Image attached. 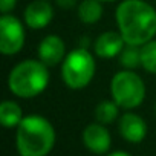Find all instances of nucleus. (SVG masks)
<instances>
[{
    "label": "nucleus",
    "mask_w": 156,
    "mask_h": 156,
    "mask_svg": "<svg viewBox=\"0 0 156 156\" xmlns=\"http://www.w3.org/2000/svg\"><path fill=\"white\" fill-rule=\"evenodd\" d=\"M78 19L86 25L97 23L103 16V6L100 0H83L78 5Z\"/></svg>",
    "instance_id": "13"
},
{
    "label": "nucleus",
    "mask_w": 156,
    "mask_h": 156,
    "mask_svg": "<svg viewBox=\"0 0 156 156\" xmlns=\"http://www.w3.org/2000/svg\"><path fill=\"white\" fill-rule=\"evenodd\" d=\"M17 5V0H0V11L2 14H9Z\"/></svg>",
    "instance_id": "17"
},
{
    "label": "nucleus",
    "mask_w": 156,
    "mask_h": 156,
    "mask_svg": "<svg viewBox=\"0 0 156 156\" xmlns=\"http://www.w3.org/2000/svg\"><path fill=\"white\" fill-rule=\"evenodd\" d=\"M110 94L121 109L130 110L142 104L145 98V84L136 72L126 69L113 75Z\"/></svg>",
    "instance_id": "5"
},
{
    "label": "nucleus",
    "mask_w": 156,
    "mask_h": 156,
    "mask_svg": "<svg viewBox=\"0 0 156 156\" xmlns=\"http://www.w3.org/2000/svg\"><path fill=\"white\" fill-rule=\"evenodd\" d=\"M141 66L156 75V40H150L141 46Z\"/></svg>",
    "instance_id": "16"
},
{
    "label": "nucleus",
    "mask_w": 156,
    "mask_h": 156,
    "mask_svg": "<svg viewBox=\"0 0 156 156\" xmlns=\"http://www.w3.org/2000/svg\"><path fill=\"white\" fill-rule=\"evenodd\" d=\"M100 2H116V0H100Z\"/></svg>",
    "instance_id": "20"
},
{
    "label": "nucleus",
    "mask_w": 156,
    "mask_h": 156,
    "mask_svg": "<svg viewBox=\"0 0 156 156\" xmlns=\"http://www.w3.org/2000/svg\"><path fill=\"white\" fill-rule=\"evenodd\" d=\"M25 23L31 29H43L54 19V8L48 0H34L25 9Z\"/></svg>",
    "instance_id": "8"
},
{
    "label": "nucleus",
    "mask_w": 156,
    "mask_h": 156,
    "mask_svg": "<svg viewBox=\"0 0 156 156\" xmlns=\"http://www.w3.org/2000/svg\"><path fill=\"white\" fill-rule=\"evenodd\" d=\"M119 106L115 101H101L95 107V119L97 122H101L104 126L112 124L119 116Z\"/></svg>",
    "instance_id": "14"
},
{
    "label": "nucleus",
    "mask_w": 156,
    "mask_h": 156,
    "mask_svg": "<svg viewBox=\"0 0 156 156\" xmlns=\"http://www.w3.org/2000/svg\"><path fill=\"white\" fill-rule=\"evenodd\" d=\"M118 130H119V135L127 142L139 144L147 135V124L139 115L127 112L122 116H119Z\"/></svg>",
    "instance_id": "9"
},
{
    "label": "nucleus",
    "mask_w": 156,
    "mask_h": 156,
    "mask_svg": "<svg viewBox=\"0 0 156 156\" xmlns=\"http://www.w3.org/2000/svg\"><path fill=\"white\" fill-rule=\"evenodd\" d=\"M64 52V41L55 34L46 35L38 44V58L46 66H57L58 63H63Z\"/></svg>",
    "instance_id": "10"
},
{
    "label": "nucleus",
    "mask_w": 156,
    "mask_h": 156,
    "mask_svg": "<svg viewBox=\"0 0 156 156\" xmlns=\"http://www.w3.org/2000/svg\"><path fill=\"white\" fill-rule=\"evenodd\" d=\"M154 110H156V104H154Z\"/></svg>",
    "instance_id": "21"
},
{
    "label": "nucleus",
    "mask_w": 156,
    "mask_h": 156,
    "mask_svg": "<svg viewBox=\"0 0 156 156\" xmlns=\"http://www.w3.org/2000/svg\"><path fill=\"white\" fill-rule=\"evenodd\" d=\"M55 144V130L49 119L29 115L17 126L16 145L20 156H48Z\"/></svg>",
    "instance_id": "2"
},
{
    "label": "nucleus",
    "mask_w": 156,
    "mask_h": 156,
    "mask_svg": "<svg viewBox=\"0 0 156 156\" xmlns=\"http://www.w3.org/2000/svg\"><path fill=\"white\" fill-rule=\"evenodd\" d=\"M115 19L127 44L142 46L156 35V9L144 0H122Z\"/></svg>",
    "instance_id": "1"
},
{
    "label": "nucleus",
    "mask_w": 156,
    "mask_h": 156,
    "mask_svg": "<svg viewBox=\"0 0 156 156\" xmlns=\"http://www.w3.org/2000/svg\"><path fill=\"white\" fill-rule=\"evenodd\" d=\"M23 118H25L23 110L16 101L6 100L0 104V122H2L3 127H6V129L17 127Z\"/></svg>",
    "instance_id": "12"
},
{
    "label": "nucleus",
    "mask_w": 156,
    "mask_h": 156,
    "mask_svg": "<svg viewBox=\"0 0 156 156\" xmlns=\"http://www.w3.org/2000/svg\"><path fill=\"white\" fill-rule=\"evenodd\" d=\"M106 156H132V154H129L127 151H121V150H118V151H112V153H107Z\"/></svg>",
    "instance_id": "19"
},
{
    "label": "nucleus",
    "mask_w": 156,
    "mask_h": 156,
    "mask_svg": "<svg viewBox=\"0 0 156 156\" xmlns=\"http://www.w3.org/2000/svg\"><path fill=\"white\" fill-rule=\"evenodd\" d=\"M118 61L122 67L132 70L141 66V46L135 44H127L122 48V51L118 55Z\"/></svg>",
    "instance_id": "15"
},
{
    "label": "nucleus",
    "mask_w": 156,
    "mask_h": 156,
    "mask_svg": "<svg viewBox=\"0 0 156 156\" xmlns=\"http://www.w3.org/2000/svg\"><path fill=\"white\" fill-rule=\"evenodd\" d=\"M49 66L41 60H25L8 75V87L19 98H34L49 84Z\"/></svg>",
    "instance_id": "3"
},
{
    "label": "nucleus",
    "mask_w": 156,
    "mask_h": 156,
    "mask_svg": "<svg viewBox=\"0 0 156 156\" xmlns=\"http://www.w3.org/2000/svg\"><path fill=\"white\" fill-rule=\"evenodd\" d=\"M97 63L86 48L70 51L61 63V78L69 89L80 90L89 86L95 75Z\"/></svg>",
    "instance_id": "4"
},
{
    "label": "nucleus",
    "mask_w": 156,
    "mask_h": 156,
    "mask_svg": "<svg viewBox=\"0 0 156 156\" xmlns=\"http://www.w3.org/2000/svg\"><path fill=\"white\" fill-rule=\"evenodd\" d=\"M83 144L94 154H106L110 150L112 138L109 130L101 122H92L83 130Z\"/></svg>",
    "instance_id": "7"
},
{
    "label": "nucleus",
    "mask_w": 156,
    "mask_h": 156,
    "mask_svg": "<svg viewBox=\"0 0 156 156\" xmlns=\"http://www.w3.org/2000/svg\"><path fill=\"white\" fill-rule=\"evenodd\" d=\"M55 2H57V5H58L60 8H63V9H70V8L75 6L76 0H55Z\"/></svg>",
    "instance_id": "18"
},
{
    "label": "nucleus",
    "mask_w": 156,
    "mask_h": 156,
    "mask_svg": "<svg viewBox=\"0 0 156 156\" xmlns=\"http://www.w3.org/2000/svg\"><path fill=\"white\" fill-rule=\"evenodd\" d=\"M23 44V23L11 14H2V17H0V52L3 55H16L22 51Z\"/></svg>",
    "instance_id": "6"
},
{
    "label": "nucleus",
    "mask_w": 156,
    "mask_h": 156,
    "mask_svg": "<svg viewBox=\"0 0 156 156\" xmlns=\"http://www.w3.org/2000/svg\"><path fill=\"white\" fill-rule=\"evenodd\" d=\"M124 46L126 41L119 31H106L95 40L94 51L95 55H98L100 58H115L119 55Z\"/></svg>",
    "instance_id": "11"
}]
</instances>
